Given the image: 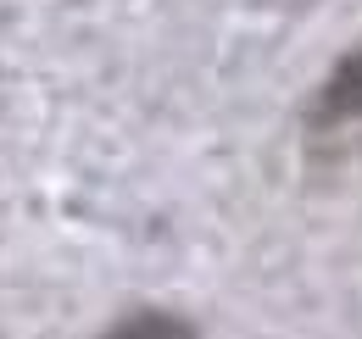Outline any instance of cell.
<instances>
[{"label":"cell","mask_w":362,"mask_h":339,"mask_svg":"<svg viewBox=\"0 0 362 339\" xmlns=\"http://www.w3.org/2000/svg\"><path fill=\"white\" fill-rule=\"evenodd\" d=\"M362 128V44L346 50L334 61V73L317 84L313 106H307V139L329 145V139H346Z\"/></svg>","instance_id":"obj_1"},{"label":"cell","mask_w":362,"mask_h":339,"mask_svg":"<svg viewBox=\"0 0 362 339\" xmlns=\"http://www.w3.org/2000/svg\"><path fill=\"white\" fill-rule=\"evenodd\" d=\"M100 339H195V323L168 306H139L129 317H117Z\"/></svg>","instance_id":"obj_2"}]
</instances>
